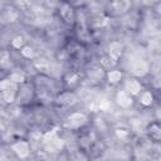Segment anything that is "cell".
Returning a JSON list of instances; mask_svg holds the SVG:
<instances>
[{"label":"cell","mask_w":161,"mask_h":161,"mask_svg":"<svg viewBox=\"0 0 161 161\" xmlns=\"http://www.w3.org/2000/svg\"><path fill=\"white\" fill-rule=\"evenodd\" d=\"M30 82L34 87L35 99L42 104H52L57 93L62 89L60 82H58L53 75L45 73H35Z\"/></svg>","instance_id":"obj_1"},{"label":"cell","mask_w":161,"mask_h":161,"mask_svg":"<svg viewBox=\"0 0 161 161\" xmlns=\"http://www.w3.org/2000/svg\"><path fill=\"white\" fill-rule=\"evenodd\" d=\"M11 69H14L11 52L9 49H0V70L9 73Z\"/></svg>","instance_id":"obj_17"},{"label":"cell","mask_w":161,"mask_h":161,"mask_svg":"<svg viewBox=\"0 0 161 161\" xmlns=\"http://www.w3.org/2000/svg\"><path fill=\"white\" fill-rule=\"evenodd\" d=\"M119 87L123 91H126L128 94H131L133 98H136L138 96V93L145 88L141 79L138 77H135V75H126Z\"/></svg>","instance_id":"obj_10"},{"label":"cell","mask_w":161,"mask_h":161,"mask_svg":"<svg viewBox=\"0 0 161 161\" xmlns=\"http://www.w3.org/2000/svg\"><path fill=\"white\" fill-rule=\"evenodd\" d=\"M11 152L19 158V160H26L31 155V143L28 138H16L9 145Z\"/></svg>","instance_id":"obj_8"},{"label":"cell","mask_w":161,"mask_h":161,"mask_svg":"<svg viewBox=\"0 0 161 161\" xmlns=\"http://www.w3.org/2000/svg\"><path fill=\"white\" fill-rule=\"evenodd\" d=\"M145 133L152 143H160L161 141V125L158 119H152L145 127Z\"/></svg>","instance_id":"obj_15"},{"label":"cell","mask_w":161,"mask_h":161,"mask_svg":"<svg viewBox=\"0 0 161 161\" xmlns=\"http://www.w3.org/2000/svg\"><path fill=\"white\" fill-rule=\"evenodd\" d=\"M55 13L59 18V20L69 28H73L77 23V16H78V9L73 3L69 1H60L57 4Z\"/></svg>","instance_id":"obj_2"},{"label":"cell","mask_w":161,"mask_h":161,"mask_svg":"<svg viewBox=\"0 0 161 161\" xmlns=\"http://www.w3.org/2000/svg\"><path fill=\"white\" fill-rule=\"evenodd\" d=\"M135 102H137L145 109L152 108L156 103V94L152 88H143L138 93V96L135 98Z\"/></svg>","instance_id":"obj_12"},{"label":"cell","mask_w":161,"mask_h":161,"mask_svg":"<svg viewBox=\"0 0 161 161\" xmlns=\"http://www.w3.org/2000/svg\"><path fill=\"white\" fill-rule=\"evenodd\" d=\"M78 102H79V96H78L77 91L62 88L57 93L52 104L60 109H68V108H72L75 104H78Z\"/></svg>","instance_id":"obj_4"},{"label":"cell","mask_w":161,"mask_h":161,"mask_svg":"<svg viewBox=\"0 0 161 161\" xmlns=\"http://www.w3.org/2000/svg\"><path fill=\"white\" fill-rule=\"evenodd\" d=\"M104 73H106V70L99 64H92L86 70L87 78L93 80V82H102V80H104Z\"/></svg>","instance_id":"obj_18"},{"label":"cell","mask_w":161,"mask_h":161,"mask_svg":"<svg viewBox=\"0 0 161 161\" xmlns=\"http://www.w3.org/2000/svg\"><path fill=\"white\" fill-rule=\"evenodd\" d=\"M19 54L23 59H26V60H30V62H34L36 58H39V53H38L36 48L28 44V43L19 50Z\"/></svg>","instance_id":"obj_19"},{"label":"cell","mask_w":161,"mask_h":161,"mask_svg":"<svg viewBox=\"0 0 161 161\" xmlns=\"http://www.w3.org/2000/svg\"><path fill=\"white\" fill-rule=\"evenodd\" d=\"M19 15H20V11L14 6V4L0 6V23H4V24L15 23L19 19Z\"/></svg>","instance_id":"obj_13"},{"label":"cell","mask_w":161,"mask_h":161,"mask_svg":"<svg viewBox=\"0 0 161 161\" xmlns=\"http://www.w3.org/2000/svg\"><path fill=\"white\" fill-rule=\"evenodd\" d=\"M114 135L118 140L127 141V140H130V137H132V130L126 128V127H117V128H114Z\"/></svg>","instance_id":"obj_22"},{"label":"cell","mask_w":161,"mask_h":161,"mask_svg":"<svg viewBox=\"0 0 161 161\" xmlns=\"http://www.w3.org/2000/svg\"><path fill=\"white\" fill-rule=\"evenodd\" d=\"M89 125V116L82 111H73L70 112L67 118L64 119V128L68 131H82Z\"/></svg>","instance_id":"obj_5"},{"label":"cell","mask_w":161,"mask_h":161,"mask_svg":"<svg viewBox=\"0 0 161 161\" xmlns=\"http://www.w3.org/2000/svg\"><path fill=\"white\" fill-rule=\"evenodd\" d=\"M18 86L8 77L0 78V103L4 106H11L15 104Z\"/></svg>","instance_id":"obj_3"},{"label":"cell","mask_w":161,"mask_h":161,"mask_svg":"<svg viewBox=\"0 0 161 161\" xmlns=\"http://www.w3.org/2000/svg\"><path fill=\"white\" fill-rule=\"evenodd\" d=\"M126 77V73L122 69L112 68L109 70H106L104 73V82L112 87H119Z\"/></svg>","instance_id":"obj_16"},{"label":"cell","mask_w":161,"mask_h":161,"mask_svg":"<svg viewBox=\"0 0 161 161\" xmlns=\"http://www.w3.org/2000/svg\"><path fill=\"white\" fill-rule=\"evenodd\" d=\"M35 92H34V87L30 82V79L20 86H18V92H16V98H15V104L25 108L29 107L30 104H33L35 102Z\"/></svg>","instance_id":"obj_6"},{"label":"cell","mask_w":161,"mask_h":161,"mask_svg":"<svg viewBox=\"0 0 161 161\" xmlns=\"http://www.w3.org/2000/svg\"><path fill=\"white\" fill-rule=\"evenodd\" d=\"M8 77L16 84V86H20V84H23V83H25V82H28L29 80V78H28V74L24 72V70H21V69H11L9 73H8Z\"/></svg>","instance_id":"obj_20"},{"label":"cell","mask_w":161,"mask_h":161,"mask_svg":"<svg viewBox=\"0 0 161 161\" xmlns=\"http://www.w3.org/2000/svg\"><path fill=\"white\" fill-rule=\"evenodd\" d=\"M106 55L117 65L125 55V45L119 40H111L107 45Z\"/></svg>","instance_id":"obj_11"},{"label":"cell","mask_w":161,"mask_h":161,"mask_svg":"<svg viewBox=\"0 0 161 161\" xmlns=\"http://www.w3.org/2000/svg\"><path fill=\"white\" fill-rule=\"evenodd\" d=\"M26 44V39H25V36L24 35H15L14 38H11V40H10V48L11 49H14V50H20L24 45Z\"/></svg>","instance_id":"obj_21"},{"label":"cell","mask_w":161,"mask_h":161,"mask_svg":"<svg viewBox=\"0 0 161 161\" xmlns=\"http://www.w3.org/2000/svg\"><path fill=\"white\" fill-rule=\"evenodd\" d=\"M113 99H114V103L122 109H128V108L133 107V104L136 103L135 98L131 94H128L126 91H123L121 87H118V89L116 91Z\"/></svg>","instance_id":"obj_14"},{"label":"cell","mask_w":161,"mask_h":161,"mask_svg":"<svg viewBox=\"0 0 161 161\" xmlns=\"http://www.w3.org/2000/svg\"><path fill=\"white\" fill-rule=\"evenodd\" d=\"M132 8V3L130 0H116L107 4V9L104 10V14L107 18H119L130 13Z\"/></svg>","instance_id":"obj_7"},{"label":"cell","mask_w":161,"mask_h":161,"mask_svg":"<svg viewBox=\"0 0 161 161\" xmlns=\"http://www.w3.org/2000/svg\"><path fill=\"white\" fill-rule=\"evenodd\" d=\"M82 84V75L77 70H67L60 77V86L65 89H73L77 91V88Z\"/></svg>","instance_id":"obj_9"}]
</instances>
